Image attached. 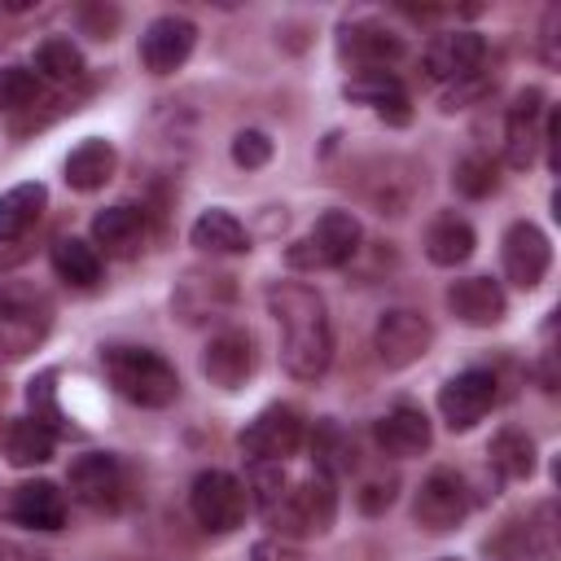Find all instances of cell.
<instances>
[{"label": "cell", "mask_w": 561, "mask_h": 561, "mask_svg": "<svg viewBox=\"0 0 561 561\" xmlns=\"http://www.w3.org/2000/svg\"><path fill=\"white\" fill-rule=\"evenodd\" d=\"M355 250H359V219L351 210H324L316 228L285 250V263L298 272H329L351 263Z\"/></svg>", "instance_id": "cell-4"}, {"label": "cell", "mask_w": 561, "mask_h": 561, "mask_svg": "<svg viewBox=\"0 0 561 561\" xmlns=\"http://www.w3.org/2000/svg\"><path fill=\"white\" fill-rule=\"evenodd\" d=\"M53 329V302L31 280H0V359L31 355Z\"/></svg>", "instance_id": "cell-3"}, {"label": "cell", "mask_w": 561, "mask_h": 561, "mask_svg": "<svg viewBox=\"0 0 561 561\" xmlns=\"http://www.w3.org/2000/svg\"><path fill=\"white\" fill-rule=\"evenodd\" d=\"M101 364H105L110 386L136 408H167L180 399L175 368L149 346H110L101 355Z\"/></svg>", "instance_id": "cell-2"}, {"label": "cell", "mask_w": 561, "mask_h": 561, "mask_svg": "<svg viewBox=\"0 0 561 561\" xmlns=\"http://www.w3.org/2000/svg\"><path fill=\"white\" fill-rule=\"evenodd\" d=\"M346 96L373 105V110H377L381 118H390L394 127H403V123L412 118V110H408V92H403V83H399L390 70H359V75L346 83Z\"/></svg>", "instance_id": "cell-21"}, {"label": "cell", "mask_w": 561, "mask_h": 561, "mask_svg": "<svg viewBox=\"0 0 561 561\" xmlns=\"http://www.w3.org/2000/svg\"><path fill=\"white\" fill-rule=\"evenodd\" d=\"M543 114L548 110H543V92L539 88L517 92V101L508 105V118H504V162L508 167L526 171L535 162V149L543 145V131H539Z\"/></svg>", "instance_id": "cell-15"}, {"label": "cell", "mask_w": 561, "mask_h": 561, "mask_svg": "<svg viewBox=\"0 0 561 561\" xmlns=\"http://www.w3.org/2000/svg\"><path fill=\"white\" fill-rule=\"evenodd\" d=\"M254 561H302L294 543H280V539H263L254 543Z\"/></svg>", "instance_id": "cell-38"}, {"label": "cell", "mask_w": 561, "mask_h": 561, "mask_svg": "<svg viewBox=\"0 0 561 561\" xmlns=\"http://www.w3.org/2000/svg\"><path fill=\"white\" fill-rule=\"evenodd\" d=\"M311 451H316V469H320V473H329V478H337V473H351V469H355V443H351L337 425H329V421L316 430Z\"/></svg>", "instance_id": "cell-31"}, {"label": "cell", "mask_w": 561, "mask_h": 561, "mask_svg": "<svg viewBox=\"0 0 561 561\" xmlns=\"http://www.w3.org/2000/svg\"><path fill=\"white\" fill-rule=\"evenodd\" d=\"M447 311H451L460 324H469V329H491V324L504 320L508 298H504L500 280H491V276H465V280H451V289H447Z\"/></svg>", "instance_id": "cell-17"}, {"label": "cell", "mask_w": 561, "mask_h": 561, "mask_svg": "<svg viewBox=\"0 0 561 561\" xmlns=\"http://www.w3.org/2000/svg\"><path fill=\"white\" fill-rule=\"evenodd\" d=\"M9 517L18 526H26V530H61V522H66V495H61L57 482H44V478L22 482L13 491V500H9Z\"/></svg>", "instance_id": "cell-19"}, {"label": "cell", "mask_w": 561, "mask_h": 561, "mask_svg": "<svg viewBox=\"0 0 561 561\" xmlns=\"http://www.w3.org/2000/svg\"><path fill=\"white\" fill-rule=\"evenodd\" d=\"M482 57H486V39L478 31H443L425 44L421 70L430 83H460V79L478 75Z\"/></svg>", "instance_id": "cell-12"}, {"label": "cell", "mask_w": 561, "mask_h": 561, "mask_svg": "<svg viewBox=\"0 0 561 561\" xmlns=\"http://www.w3.org/2000/svg\"><path fill=\"white\" fill-rule=\"evenodd\" d=\"M495 399H500L495 373H491V368H465V373H456L451 381H443V390H438V412H443L447 430H473V425L491 412Z\"/></svg>", "instance_id": "cell-10"}, {"label": "cell", "mask_w": 561, "mask_h": 561, "mask_svg": "<svg viewBox=\"0 0 561 561\" xmlns=\"http://www.w3.org/2000/svg\"><path fill=\"white\" fill-rule=\"evenodd\" d=\"M44 202H48V188L39 180H26V184H13L9 193H0V241L26 237L39 219Z\"/></svg>", "instance_id": "cell-25"}, {"label": "cell", "mask_w": 561, "mask_h": 561, "mask_svg": "<svg viewBox=\"0 0 561 561\" xmlns=\"http://www.w3.org/2000/svg\"><path fill=\"white\" fill-rule=\"evenodd\" d=\"M447 561H456V557H447Z\"/></svg>", "instance_id": "cell-40"}, {"label": "cell", "mask_w": 561, "mask_h": 561, "mask_svg": "<svg viewBox=\"0 0 561 561\" xmlns=\"http://www.w3.org/2000/svg\"><path fill=\"white\" fill-rule=\"evenodd\" d=\"M473 245H478L473 224L460 219L456 210L434 215L430 228H425V259L438 263V267H456V263H465V259L473 254Z\"/></svg>", "instance_id": "cell-23"}, {"label": "cell", "mask_w": 561, "mask_h": 561, "mask_svg": "<svg viewBox=\"0 0 561 561\" xmlns=\"http://www.w3.org/2000/svg\"><path fill=\"white\" fill-rule=\"evenodd\" d=\"M337 517V491H333V478L329 473H311L302 478L298 486L285 491V500L267 513V522L280 530V535H324Z\"/></svg>", "instance_id": "cell-6"}, {"label": "cell", "mask_w": 561, "mask_h": 561, "mask_svg": "<svg viewBox=\"0 0 561 561\" xmlns=\"http://www.w3.org/2000/svg\"><path fill=\"white\" fill-rule=\"evenodd\" d=\"M53 447H57V434H53L48 425H39L35 416H18V421L4 430V456H9V465H18V469L48 465V460H53Z\"/></svg>", "instance_id": "cell-28"}, {"label": "cell", "mask_w": 561, "mask_h": 561, "mask_svg": "<svg viewBox=\"0 0 561 561\" xmlns=\"http://www.w3.org/2000/svg\"><path fill=\"white\" fill-rule=\"evenodd\" d=\"M26 399H31V416H35L39 425H48L53 434H70V421H66V412L57 408V373H39V377L31 381V390H26Z\"/></svg>", "instance_id": "cell-32"}, {"label": "cell", "mask_w": 561, "mask_h": 561, "mask_svg": "<svg viewBox=\"0 0 561 561\" xmlns=\"http://www.w3.org/2000/svg\"><path fill=\"white\" fill-rule=\"evenodd\" d=\"M267 158H272V140H267L263 131L250 127V131H237V136H232V162H237V167L254 171V167H263Z\"/></svg>", "instance_id": "cell-36"}, {"label": "cell", "mask_w": 561, "mask_h": 561, "mask_svg": "<svg viewBox=\"0 0 561 561\" xmlns=\"http://www.w3.org/2000/svg\"><path fill=\"white\" fill-rule=\"evenodd\" d=\"M140 241H145V215L136 206L123 202V206L96 210V219H92V245H101L114 259H131L140 250Z\"/></svg>", "instance_id": "cell-20"}, {"label": "cell", "mask_w": 561, "mask_h": 561, "mask_svg": "<svg viewBox=\"0 0 561 561\" xmlns=\"http://www.w3.org/2000/svg\"><path fill=\"white\" fill-rule=\"evenodd\" d=\"M39 79H48V83H75L79 75H83V53H79V44L75 39H66V35H48L39 48H35V66H31Z\"/></svg>", "instance_id": "cell-30"}, {"label": "cell", "mask_w": 561, "mask_h": 561, "mask_svg": "<svg viewBox=\"0 0 561 561\" xmlns=\"http://www.w3.org/2000/svg\"><path fill=\"white\" fill-rule=\"evenodd\" d=\"M193 44H197V26L180 13H162L140 35V61H145L149 75H171L188 61Z\"/></svg>", "instance_id": "cell-14"}, {"label": "cell", "mask_w": 561, "mask_h": 561, "mask_svg": "<svg viewBox=\"0 0 561 561\" xmlns=\"http://www.w3.org/2000/svg\"><path fill=\"white\" fill-rule=\"evenodd\" d=\"M39 96V75L31 66H0V110H22Z\"/></svg>", "instance_id": "cell-35"}, {"label": "cell", "mask_w": 561, "mask_h": 561, "mask_svg": "<svg viewBox=\"0 0 561 561\" xmlns=\"http://www.w3.org/2000/svg\"><path fill=\"white\" fill-rule=\"evenodd\" d=\"M434 342V324L421 316V311H408V307H394L377 320L373 329V351L386 368H408L416 364Z\"/></svg>", "instance_id": "cell-9"}, {"label": "cell", "mask_w": 561, "mask_h": 561, "mask_svg": "<svg viewBox=\"0 0 561 561\" xmlns=\"http://www.w3.org/2000/svg\"><path fill=\"white\" fill-rule=\"evenodd\" d=\"M0 561H44V557L26 543H0Z\"/></svg>", "instance_id": "cell-39"}, {"label": "cell", "mask_w": 561, "mask_h": 561, "mask_svg": "<svg viewBox=\"0 0 561 561\" xmlns=\"http://www.w3.org/2000/svg\"><path fill=\"white\" fill-rule=\"evenodd\" d=\"M53 272L75 289H92L101 280V250L83 237H57L53 241Z\"/></svg>", "instance_id": "cell-27"}, {"label": "cell", "mask_w": 561, "mask_h": 561, "mask_svg": "<svg viewBox=\"0 0 561 561\" xmlns=\"http://www.w3.org/2000/svg\"><path fill=\"white\" fill-rule=\"evenodd\" d=\"M188 508L202 530L232 535L250 513V495H245V482L232 478L228 469H202L188 486Z\"/></svg>", "instance_id": "cell-5"}, {"label": "cell", "mask_w": 561, "mask_h": 561, "mask_svg": "<svg viewBox=\"0 0 561 561\" xmlns=\"http://www.w3.org/2000/svg\"><path fill=\"white\" fill-rule=\"evenodd\" d=\"M390 500H394V482H368L359 491V508L364 513H381V508H390Z\"/></svg>", "instance_id": "cell-37"}, {"label": "cell", "mask_w": 561, "mask_h": 561, "mask_svg": "<svg viewBox=\"0 0 561 561\" xmlns=\"http://www.w3.org/2000/svg\"><path fill=\"white\" fill-rule=\"evenodd\" d=\"M267 311L280 329V364L298 381L324 377L333 364V324L324 298L302 280H276L267 285Z\"/></svg>", "instance_id": "cell-1"}, {"label": "cell", "mask_w": 561, "mask_h": 561, "mask_svg": "<svg viewBox=\"0 0 561 561\" xmlns=\"http://www.w3.org/2000/svg\"><path fill=\"white\" fill-rule=\"evenodd\" d=\"M451 184H456V193H465V197H486V193H495L500 175H495V162H491L486 153H469V158L456 162Z\"/></svg>", "instance_id": "cell-34"}, {"label": "cell", "mask_w": 561, "mask_h": 561, "mask_svg": "<svg viewBox=\"0 0 561 561\" xmlns=\"http://www.w3.org/2000/svg\"><path fill=\"white\" fill-rule=\"evenodd\" d=\"M500 259H504V276L517 289H535L552 267V245L530 219H517V224H508V232L500 241Z\"/></svg>", "instance_id": "cell-13"}, {"label": "cell", "mask_w": 561, "mask_h": 561, "mask_svg": "<svg viewBox=\"0 0 561 561\" xmlns=\"http://www.w3.org/2000/svg\"><path fill=\"white\" fill-rule=\"evenodd\" d=\"M486 460H491V469H495L500 478L522 482V478H530V473H535V438H530L526 430L508 425V430H500V434L491 438Z\"/></svg>", "instance_id": "cell-29"}, {"label": "cell", "mask_w": 561, "mask_h": 561, "mask_svg": "<svg viewBox=\"0 0 561 561\" xmlns=\"http://www.w3.org/2000/svg\"><path fill=\"white\" fill-rule=\"evenodd\" d=\"M202 373L219 390H241L245 377L254 373V342H250V333H241V329L215 333L206 342V351H202Z\"/></svg>", "instance_id": "cell-16"}, {"label": "cell", "mask_w": 561, "mask_h": 561, "mask_svg": "<svg viewBox=\"0 0 561 561\" xmlns=\"http://www.w3.org/2000/svg\"><path fill=\"white\" fill-rule=\"evenodd\" d=\"M373 438H377V447H381L386 456L408 460V456H421V451L430 447L434 430H430V416H425L416 403H394L386 416H377Z\"/></svg>", "instance_id": "cell-18"}, {"label": "cell", "mask_w": 561, "mask_h": 561, "mask_svg": "<svg viewBox=\"0 0 561 561\" xmlns=\"http://www.w3.org/2000/svg\"><path fill=\"white\" fill-rule=\"evenodd\" d=\"M114 167H118L114 145L101 140V136H88V140H79V145L70 149V158H66V184L79 188V193H96V188L114 175Z\"/></svg>", "instance_id": "cell-24"}, {"label": "cell", "mask_w": 561, "mask_h": 561, "mask_svg": "<svg viewBox=\"0 0 561 561\" xmlns=\"http://www.w3.org/2000/svg\"><path fill=\"white\" fill-rule=\"evenodd\" d=\"M465 513H469V482H465V473H456V469H434V473L421 482L416 504H412L416 526L430 530V535H447V530H456V526L465 522Z\"/></svg>", "instance_id": "cell-7"}, {"label": "cell", "mask_w": 561, "mask_h": 561, "mask_svg": "<svg viewBox=\"0 0 561 561\" xmlns=\"http://www.w3.org/2000/svg\"><path fill=\"white\" fill-rule=\"evenodd\" d=\"M403 53V39L377 22H355L342 31V57H351L359 70H386Z\"/></svg>", "instance_id": "cell-22"}, {"label": "cell", "mask_w": 561, "mask_h": 561, "mask_svg": "<svg viewBox=\"0 0 561 561\" xmlns=\"http://www.w3.org/2000/svg\"><path fill=\"white\" fill-rule=\"evenodd\" d=\"M66 486L83 508H96V513H114L127 500V473H123L118 456H110V451L79 456L66 473Z\"/></svg>", "instance_id": "cell-8"}, {"label": "cell", "mask_w": 561, "mask_h": 561, "mask_svg": "<svg viewBox=\"0 0 561 561\" xmlns=\"http://www.w3.org/2000/svg\"><path fill=\"white\" fill-rule=\"evenodd\" d=\"M188 237H193V245L206 250V254H241V250H250V237H245L241 219L228 215V210H219V206L202 210V215L193 219Z\"/></svg>", "instance_id": "cell-26"}, {"label": "cell", "mask_w": 561, "mask_h": 561, "mask_svg": "<svg viewBox=\"0 0 561 561\" xmlns=\"http://www.w3.org/2000/svg\"><path fill=\"white\" fill-rule=\"evenodd\" d=\"M285 491H289V482H285V465H276V460H254V469H250V504H259L263 513H272L280 500H285Z\"/></svg>", "instance_id": "cell-33"}, {"label": "cell", "mask_w": 561, "mask_h": 561, "mask_svg": "<svg viewBox=\"0 0 561 561\" xmlns=\"http://www.w3.org/2000/svg\"><path fill=\"white\" fill-rule=\"evenodd\" d=\"M237 443H241V451L250 460H276V465H285V456H294L302 447V416L289 403H272V408H263L241 430Z\"/></svg>", "instance_id": "cell-11"}]
</instances>
